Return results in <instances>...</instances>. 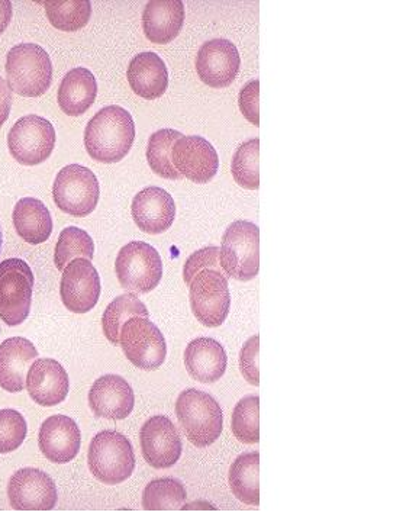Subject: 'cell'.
Masks as SVG:
<instances>
[{
  "mask_svg": "<svg viewBox=\"0 0 419 512\" xmlns=\"http://www.w3.org/2000/svg\"><path fill=\"white\" fill-rule=\"evenodd\" d=\"M25 388L32 401L41 407H56L69 395V375L57 360L35 359L29 367Z\"/></svg>",
  "mask_w": 419,
  "mask_h": 512,
  "instance_id": "ac0fdd59",
  "label": "cell"
},
{
  "mask_svg": "<svg viewBox=\"0 0 419 512\" xmlns=\"http://www.w3.org/2000/svg\"><path fill=\"white\" fill-rule=\"evenodd\" d=\"M185 24V5L180 0H153L145 6L144 34L151 43L169 44L179 37Z\"/></svg>",
  "mask_w": 419,
  "mask_h": 512,
  "instance_id": "7402d4cb",
  "label": "cell"
},
{
  "mask_svg": "<svg viewBox=\"0 0 419 512\" xmlns=\"http://www.w3.org/2000/svg\"><path fill=\"white\" fill-rule=\"evenodd\" d=\"M219 263L228 278L250 282L260 270V230L250 221H235L222 237Z\"/></svg>",
  "mask_w": 419,
  "mask_h": 512,
  "instance_id": "5b68a950",
  "label": "cell"
},
{
  "mask_svg": "<svg viewBox=\"0 0 419 512\" xmlns=\"http://www.w3.org/2000/svg\"><path fill=\"white\" fill-rule=\"evenodd\" d=\"M132 92L140 98L159 99L169 88L166 63L156 53H141L130 61L127 72Z\"/></svg>",
  "mask_w": 419,
  "mask_h": 512,
  "instance_id": "cb8c5ba5",
  "label": "cell"
},
{
  "mask_svg": "<svg viewBox=\"0 0 419 512\" xmlns=\"http://www.w3.org/2000/svg\"><path fill=\"white\" fill-rule=\"evenodd\" d=\"M9 153L22 166H38L56 147V130L48 119L27 115L18 119L8 134Z\"/></svg>",
  "mask_w": 419,
  "mask_h": 512,
  "instance_id": "8fae6325",
  "label": "cell"
},
{
  "mask_svg": "<svg viewBox=\"0 0 419 512\" xmlns=\"http://www.w3.org/2000/svg\"><path fill=\"white\" fill-rule=\"evenodd\" d=\"M93 256H95V243L85 230L67 227L61 231L56 250H54V263L60 272H63L67 264L73 260L87 259L92 262Z\"/></svg>",
  "mask_w": 419,
  "mask_h": 512,
  "instance_id": "4dcf8cb0",
  "label": "cell"
},
{
  "mask_svg": "<svg viewBox=\"0 0 419 512\" xmlns=\"http://www.w3.org/2000/svg\"><path fill=\"white\" fill-rule=\"evenodd\" d=\"M3 250V233H2V225H0V257H2Z\"/></svg>",
  "mask_w": 419,
  "mask_h": 512,
  "instance_id": "60d3db41",
  "label": "cell"
},
{
  "mask_svg": "<svg viewBox=\"0 0 419 512\" xmlns=\"http://www.w3.org/2000/svg\"><path fill=\"white\" fill-rule=\"evenodd\" d=\"M135 395L130 383L122 376L105 375L93 383L89 392V407L103 420L121 421L134 410Z\"/></svg>",
  "mask_w": 419,
  "mask_h": 512,
  "instance_id": "e0dca14e",
  "label": "cell"
},
{
  "mask_svg": "<svg viewBox=\"0 0 419 512\" xmlns=\"http://www.w3.org/2000/svg\"><path fill=\"white\" fill-rule=\"evenodd\" d=\"M238 105H240L241 114L246 117L247 121L259 127L260 125V82L259 80H251L238 96Z\"/></svg>",
  "mask_w": 419,
  "mask_h": 512,
  "instance_id": "74e56055",
  "label": "cell"
},
{
  "mask_svg": "<svg viewBox=\"0 0 419 512\" xmlns=\"http://www.w3.org/2000/svg\"><path fill=\"white\" fill-rule=\"evenodd\" d=\"M119 344L125 357L138 369L153 372L166 362V338L148 318L132 317L125 322Z\"/></svg>",
  "mask_w": 419,
  "mask_h": 512,
  "instance_id": "9c48e42d",
  "label": "cell"
},
{
  "mask_svg": "<svg viewBox=\"0 0 419 512\" xmlns=\"http://www.w3.org/2000/svg\"><path fill=\"white\" fill-rule=\"evenodd\" d=\"M61 301L74 314H87L101 298V278L87 259H76L63 270L60 285Z\"/></svg>",
  "mask_w": 419,
  "mask_h": 512,
  "instance_id": "7c38bea8",
  "label": "cell"
},
{
  "mask_svg": "<svg viewBox=\"0 0 419 512\" xmlns=\"http://www.w3.org/2000/svg\"><path fill=\"white\" fill-rule=\"evenodd\" d=\"M185 366L190 378L211 385L227 372V352L214 338H195L186 347Z\"/></svg>",
  "mask_w": 419,
  "mask_h": 512,
  "instance_id": "44dd1931",
  "label": "cell"
},
{
  "mask_svg": "<svg viewBox=\"0 0 419 512\" xmlns=\"http://www.w3.org/2000/svg\"><path fill=\"white\" fill-rule=\"evenodd\" d=\"M260 336L251 337L250 340L244 344L240 353V370L243 378L246 379L250 385H260Z\"/></svg>",
  "mask_w": 419,
  "mask_h": 512,
  "instance_id": "8d00e7d4",
  "label": "cell"
},
{
  "mask_svg": "<svg viewBox=\"0 0 419 512\" xmlns=\"http://www.w3.org/2000/svg\"><path fill=\"white\" fill-rule=\"evenodd\" d=\"M38 444L41 453L50 462L66 465L79 454L82 434L72 418L66 415H53L41 425Z\"/></svg>",
  "mask_w": 419,
  "mask_h": 512,
  "instance_id": "ffe728a7",
  "label": "cell"
},
{
  "mask_svg": "<svg viewBox=\"0 0 419 512\" xmlns=\"http://www.w3.org/2000/svg\"><path fill=\"white\" fill-rule=\"evenodd\" d=\"M188 495L185 486L173 478H161L148 483L143 494V507L147 511L182 510Z\"/></svg>",
  "mask_w": 419,
  "mask_h": 512,
  "instance_id": "f546056e",
  "label": "cell"
},
{
  "mask_svg": "<svg viewBox=\"0 0 419 512\" xmlns=\"http://www.w3.org/2000/svg\"><path fill=\"white\" fill-rule=\"evenodd\" d=\"M172 163L180 176L199 185L211 182L219 167L217 150L199 135H183L173 144Z\"/></svg>",
  "mask_w": 419,
  "mask_h": 512,
  "instance_id": "2e32d148",
  "label": "cell"
},
{
  "mask_svg": "<svg viewBox=\"0 0 419 512\" xmlns=\"http://www.w3.org/2000/svg\"><path fill=\"white\" fill-rule=\"evenodd\" d=\"M34 285V273L24 260L0 263V320L9 327H18L29 317Z\"/></svg>",
  "mask_w": 419,
  "mask_h": 512,
  "instance_id": "ba28073f",
  "label": "cell"
},
{
  "mask_svg": "<svg viewBox=\"0 0 419 512\" xmlns=\"http://www.w3.org/2000/svg\"><path fill=\"white\" fill-rule=\"evenodd\" d=\"M12 220L19 237L32 246L45 243L53 234V218L40 199H19L16 202Z\"/></svg>",
  "mask_w": 419,
  "mask_h": 512,
  "instance_id": "484cf974",
  "label": "cell"
},
{
  "mask_svg": "<svg viewBox=\"0 0 419 512\" xmlns=\"http://www.w3.org/2000/svg\"><path fill=\"white\" fill-rule=\"evenodd\" d=\"M38 359V350L27 338H8L0 344V388L16 394L25 389L28 366Z\"/></svg>",
  "mask_w": 419,
  "mask_h": 512,
  "instance_id": "603a6c76",
  "label": "cell"
},
{
  "mask_svg": "<svg viewBox=\"0 0 419 512\" xmlns=\"http://www.w3.org/2000/svg\"><path fill=\"white\" fill-rule=\"evenodd\" d=\"M176 415L190 443L199 449L212 446L221 437L224 414L214 396L186 389L176 401Z\"/></svg>",
  "mask_w": 419,
  "mask_h": 512,
  "instance_id": "3957f363",
  "label": "cell"
},
{
  "mask_svg": "<svg viewBox=\"0 0 419 512\" xmlns=\"http://www.w3.org/2000/svg\"><path fill=\"white\" fill-rule=\"evenodd\" d=\"M87 466L92 475L105 485L128 481L135 469L131 441L118 431H101L90 441Z\"/></svg>",
  "mask_w": 419,
  "mask_h": 512,
  "instance_id": "277c9868",
  "label": "cell"
},
{
  "mask_svg": "<svg viewBox=\"0 0 419 512\" xmlns=\"http://www.w3.org/2000/svg\"><path fill=\"white\" fill-rule=\"evenodd\" d=\"M131 212L135 225L143 233L159 235L172 227L176 218V204L169 192L150 186L132 199Z\"/></svg>",
  "mask_w": 419,
  "mask_h": 512,
  "instance_id": "d6986e66",
  "label": "cell"
},
{
  "mask_svg": "<svg viewBox=\"0 0 419 512\" xmlns=\"http://www.w3.org/2000/svg\"><path fill=\"white\" fill-rule=\"evenodd\" d=\"M28 425L15 410L0 411V454L15 452L27 439Z\"/></svg>",
  "mask_w": 419,
  "mask_h": 512,
  "instance_id": "e575fe53",
  "label": "cell"
},
{
  "mask_svg": "<svg viewBox=\"0 0 419 512\" xmlns=\"http://www.w3.org/2000/svg\"><path fill=\"white\" fill-rule=\"evenodd\" d=\"M260 453L240 454L230 468L232 494L247 505L260 504Z\"/></svg>",
  "mask_w": 419,
  "mask_h": 512,
  "instance_id": "4316f807",
  "label": "cell"
},
{
  "mask_svg": "<svg viewBox=\"0 0 419 512\" xmlns=\"http://www.w3.org/2000/svg\"><path fill=\"white\" fill-rule=\"evenodd\" d=\"M115 272L125 291L145 295L159 286L163 278V262L153 246L144 241H132L119 250Z\"/></svg>",
  "mask_w": 419,
  "mask_h": 512,
  "instance_id": "8992f818",
  "label": "cell"
},
{
  "mask_svg": "<svg viewBox=\"0 0 419 512\" xmlns=\"http://www.w3.org/2000/svg\"><path fill=\"white\" fill-rule=\"evenodd\" d=\"M190 307L193 315L208 328L221 327L231 308L228 279L222 270L206 269L190 283Z\"/></svg>",
  "mask_w": 419,
  "mask_h": 512,
  "instance_id": "30bf717a",
  "label": "cell"
},
{
  "mask_svg": "<svg viewBox=\"0 0 419 512\" xmlns=\"http://www.w3.org/2000/svg\"><path fill=\"white\" fill-rule=\"evenodd\" d=\"M141 450L145 462L154 469L173 468L183 452L182 437L176 425L164 415L145 421L140 431Z\"/></svg>",
  "mask_w": 419,
  "mask_h": 512,
  "instance_id": "5bb4252c",
  "label": "cell"
},
{
  "mask_svg": "<svg viewBox=\"0 0 419 512\" xmlns=\"http://www.w3.org/2000/svg\"><path fill=\"white\" fill-rule=\"evenodd\" d=\"M8 498L16 511H50L57 505V486L43 470L21 469L9 479Z\"/></svg>",
  "mask_w": 419,
  "mask_h": 512,
  "instance_id": "4fadbf2b",
  "label": "cell"
},
{
  "mask_svg": "<svg viewBox=\"0 0 419 512\" xmlns=\"http://www.w3.org/2000/svg\"><path fill=\"white\" fill-rule=\"evenodd\" d=\"M12 14H14V8H12V2L9 0H0V35L6 31V28L11 24Z\"/></svg>",
  "mask_w": 419,
  "mask_h": 512,
  "instance_id": "ab89813d",
  "label": "cell"
},
{
  "mask_svg": "<svg viewBox=\"0 0 419 512\" xmlns=\"http://www.w3.org/2000/svg\"><path fill=\"white\" fill-rule=\"evenodd\" d=\"M182 137L183 134L170 128H164L151 135L147 146V161L157 176L169 180L182 179L172 163L173 144Z\"/></svg>",
  "mask_w": 419,
  "mask_h": 512,
  "instance_id": "f1b7e54d",
  "label": "cell"
},
{
  "mask_svg": "<svg viewBox=\"0 0 419 512\" xmlns=\"http://www.w3.org/2000/svg\"><path fill=\"white\" fill-rule=\"evenodd\" d=\"M98 96L95 76L85 67H77L64 76L58 88V106L69 117H80L89 111Z\"/></svg>",
  "mask_w": 419,
  "mask_h": 512,
  "instance_id": "d4e9b609",
  "label": "cell"
},
{
  "mask_svg": "<svg viewBox=\"0 0 419 512\" xmlns=\"http://www.w3.org/2000/svg\"><path fill=\"white\" fill-rule=\"evenodd\" d=\"M232 434L244 444H257L260 441V398L246 396L235 405L232 412Z\"/></svg>",
  "mask_w": 419,
  "mask_h": 512,
  "instance_id": "836d02e7",
  "label": "cell"
},
{
  "mask_svg": "<svg viewBox=\"0 0 419 512\" xmlns=\"http://www.w3.org/2000/svg\"><path fill=\"white\" fill-rule=\"evenodd\" d=\"M132 317H150L147 307L134 293H124L108 305L103 312L102 328L109 343L118 346L122 325Z\"/></svg>",
  "mask_w": 419,
  "mask_h": 512,
  "instance_id": "83f0119b",
  "label": "cell"
},
{
  "mask_svg": "<svg viewBox=\"0 0 419 512\" xmlns=\"http://www.w3.org/2000/svg\"><path fill=\"white\" fill-rule=\"evenodd\" d=\"M48 21L56 30L74 32L82 30L92 16V5L87 0L77 2H41Z\"/></svg>",
  "mask_w": 419,
  "mask_h": 512,
  "instance_id": "d6a6232c",
  "label": "cell"
},
{
  "mask_svg": "<svg viewBox=\"0 0 419 512\" xmlns=\"http://www.w3.org/2000/svg\"><path fill=\"white\" fill-rule=\"evenodd\" d=\"M134 140V119L127 109L116 105L102 108L90 119L85 131L87 154L103 164H115L125 159Z\"/></svg>",
  "mask_w": 419,
  "mask_h": 512,
  "instance_id": "6da1fadb",
  "label": "cell"
},
{
  "mask_svg": "<svg viewBox=\"0 0 419 512\" xmlns=\"http://www.w3.org/2000/svg\"><path fill=\"white\" fill-rule=\"evenodd\" d=\"M232 176L241 188L257 191L260 188V140L253 138L241 144L232 157Z\"/></svg>",
  "mask_w": 419,
  "mask_h": 512,
  "instance_id": "1f68e13d",
  "label": "cell"
},
{
  "mask_svg": "<svg viewBox=\"0 0 419 512\" xmlns=\"http://www.w3.org/2000/svg\"><path fill=\"white\" fill-rule=\"evenodd\" d=\"M206 269L222 270L221 263H219L218 247L209 246L190 254V257L186 260L185 269H183V280H185L186 285H190L193 278Z\"/></svg>",
  "mask_w": 419,
  "mask_h": 512,
  "instance_id": "d590c367",
  "label": "cell"
},
{
  "mask_svg": "<svg viewBox=\"0 0 419 512\" xmlns=\"http://www.w3.org/2000/svg\"><path fill=\"white\" fill-rule=\"evenodd\" d=\"M240 53L230 40L206 41L196 56V72L205 85L214 89L228 88L240 72Z\"/></svg>",
  "mask_w": 419,
  "mask_h": 512,
  "instance_id": "9a60e30c",
  "label": "cell"
},
{
  "mask_svg": "<svg viewBox=\"0 0 419 512\" xmlns=\"http://www.w3.org/2000/svg\"><path fill=\"white\" fill-rule=\"evenodd\" d=\"M12 109V90L8 82L0 76V128L8 121Z\"/></svg>",
  "mask_w": 419,
  "mask_h": 512,
  "instance_id": "f35d334b",
  "label": "cell"
},
{
  "mask_svg": "<svg viewBox=\"0 0 419 512\" xmlns=\"http://www.w3.org/2000/svg\"><path fill=\"white\" fill-rule=\"evenodd\" d=\"M101 188L98 177L82 164H70L58 172L53 185V199L64 214L85 218L98 206Z\"/></svg>",
  "mask_w": 419,
  "mask_h": 512,
  "instance_id": "52a82bcc",
  "label": "cell"
},
{
  "mask_svg": "<svg viewBox=\"0 0 419 512\" xmlns=\"http://www.w3.org/2000/svg\"><path fill=\"white\" fill-rule=\"evenodd\" d=\"M6 82L16 95L40 98L53 83V63L41 45H15L6 57Z\"/></svg>",
  "mask_w": 419,
  "mask_h": 512,
  "instance_id": "7a4b0ae2",
  "label": "cell"
}]
</instances>
